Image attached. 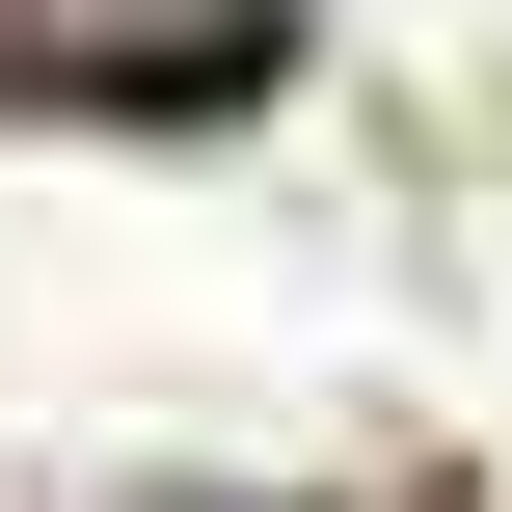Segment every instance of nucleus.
Returning <instances> with one entry per match:
<instances>
[{
    "mask_svg": "<svg viewBox=\"0 0 512 512\" xmlns=\"http://www.w3.org/2000/svg\"><path fill=\"white\" fill-rule=\"evenodd\" d=\"M243 54H270V0H0V81H108V108H189Z\"/></svg>",
    "mask_w": 512,
    "mask_h": 512,
    "instance_id": "obj_1",
    "label": "nucleus"
}]
</instances>
